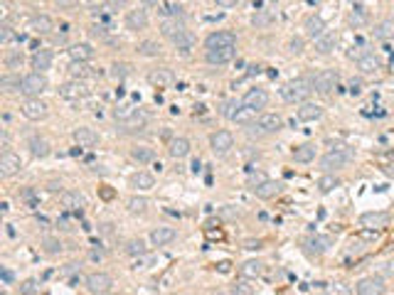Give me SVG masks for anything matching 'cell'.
Wrapping results in <instances>:
<instances>
[{"mask_svg":"<svg viewBox=\"0 0 394 295\" xmlns=\"http://www.w3.org/2000/svg\"><path fill=\"white\" fill-rule=\"evenodd\" d=\"M185 30V25H183V20H178V17H173V20H163V25H160V32L165 35V37H178L180 32Z\"/></svg>","mask_w":394,"mask_h":295,"instance_id":"obj_29","label":"cell"},{"mask_svg":"<svg viewBox=\"0 0 394 295\" xmlns=\"http://www.w3.org/2000/svg\"><path fill=\"white\" fill-rule=\"evenodd\" d=\"M89 35H91V37H98V40H104V37H106V30L101 28V25H94V28L89 30Z\"/></svg>","mask_w":394,"mask_h":295,"instance_id":"obj_57","label":"cell"},{"mask_svg":"<svg viewBox=\"0 0 394 295\" xmlns=\"http://www.w3.org/2000/svg\"><path fill=\"white\" fill-rule=\"evenodd\" d=\"M283 121L279 113H261L259 121H254L249 126V136H271L276 130H281Z\"/></svg>","mask_w":394,"mask_h":295,"instance_id":"obj_3","label":"cell"},{"mask_svg":"<svg viewBox=\"0 0 394 295\" xmlns=\"http://www.w3.org/2000/svg\"><path fill=\"white\" fill-rule=\"evenodd\" d=\"M44 246H47V251H50V253L62 251V244H59V241H55V239H47V241H44Z\"/></svg>","mask_w":394,"mask_h":295,"instance_id":"obj_56","label":"cell"},{"mask_svg":"<svg viewBox=\"0 0 394 295\" xmlns=\"http://www.w3.org/2000/svg\"><path fill=\"white\" fill-rule=\"evenodd\" d=\"M274 22V15L268 13V10H256V13L252 15V25L256 30H261V28H268Z\"/></svg>","mask_w":394,"mask_h":295,"instance_id":"obj_39","label":"cell"},{"mask_svg":"<svg viewBox=\"0 0 394 295\" xmlns=\"http://www.w3.org/2000/svg\"><path fill=\"white\" fill-rule=\"evenodd\" d=\"M173 44H175V49H178V52L187 55V52L195 47V35H192L190 30H183L178 37H173Z\"/></svg>","mask_w":394,"mask_h":295,"instance_id":"obj_24","label":"cell"},{"mask_svg":"<svg viewBox=\"0 0 394 295\" xmlns=\"http://www.w3.org/2000/svg\"><path fill=\"white\" fill-rule=\"evenodd\" d=\"M126 253L128 256H143L145 253V244L141 239H131L126 244Z\"/></svg>","mask_w":394,"mask_h":295,"instance_id":"obj_45","label":"cell"},{"mask_svg":"<svg viewBox=\"0 0 394 295\" xmlns=\"http://www.w3.org/2000/svg\"><path fill=\"white\" fill-rule=\"evenodd\" d=\"M234 44H237V35H234V32H227V30L212 32L210 37L205 40V47H207V49H219V47H234Z\"/></svg>","mask_w":394,"mask_h":295,"instance_id":"obj_9","label":"cell"},{"mask_svg":"<svg viewBox=\"0 0 394 295\" xmlns=\"http://www.w3.org/2000/svg\"><path fill=\"white\" fill-rule=\"evenodd\" d=\"M143 3H145V5H158L160 0H143Z\"/></svg>","mask_w":394,"mask_h":295,"instance_id":"obj_64","label":"cell"},{"mask_svg":"<svg viewBox=\"0 0 394 295\" xmlns=\"http://www.w3.org/2000/svg\"><path fill=\"white\" fill-rule=\"evenodd\" d=\"M256 113L259 111H254V109H247V106H241L239 111H237V116L232 118L234 123H241V126H252L254 121H256Z\"/></svg>","mask_w":394,"mask_h":295,"instance_id":"obj_36","label":"cell"},{"mask_svg":"<svg viewBox=\"0 0 394 295\" xmlns=\"http://www.w3.org/2000/svg\"><path fill=\"white\" fill-rule=\"evenodd\" d=\"M13 37H15V35H13V30L8 28V25H3V28H0V40H3V42H10Z\"/></svg>","mask_w":394,"mask_h":295,"instance_id":"obj_55","label":"cell"},{"mask_svg":"<svg viewBox=\"0 0 394 295\" xmlns=\"http://www.w3.org/2000/svg\"><path fill=\"white\" fill-rule=\"evenodd\" d=\"M335 86H338V74L333 69H323L313 76V89H315L318 94H330Z\"/></svg>","mask_w":394,"mask_h":295,"instance_id":"obj_7","label":"cell"},{"mask_svg":"<svg viewBox=\"0 0 394 295\" xmlns=\"http://www.w3.org/2000/svg\"><path fill=\"white\" fill-rule=\"evenodd\" d=\"M318 187H321V192H330L333 187H338V177L335 175H323L318 180Z\"/></svg>","mask_w":394,"mask_h":295,"instance_id":"obj_49","label":"cell"},{"mask_svg":"<svg viewBox=\"0 0 394 295\" xmlns=\"http://www.w3.org/2000/svg\"><path fill=\"white\" fill-rule=\"evenodd\" d=\"M148 82L153 86H158V89H163V86L173 84V71L170 69H153L148 74Z\"/></svg>","mask_w":394,"mask_h":295,"instance_id":"obj_27","label":"cell"},{"mask_svg":"<svg viewBox=\"0 0 394 295\" xmlns=\"http://www.w3.org/2000/svg\"><path fill=\"white\" fill-rule=\"evenodd\" d=\"M62 207L67 211H82L86 207V199L84 195H79V192H62Z\"/></svg>","mask_w":394,"mask_h":295,"instance_id":"obj_17","label":"cell"},{"mask_svg":"<svg viewBox=\"0 0 394 295\" xmlns=\"http://www.w3.org/2000/svg\"><path fill=\"white\" fill-rule=\"evenodd\" d=\"M350 91H352V94H360V91H362V84H360V82H352Z\"/></svg>","mask_w":394,"mask_h":295,"instance_id":"obj_62","label":"cell"},{"mask_svg":"<svg viewBox=\"0 0 394 295\" xmlns=\"http://www.w3.org/2000/svg\"><path fill=\"white\" fill-rule=\"evenodd\" d=\"M32 30L40 32V35H47V32L55 30V22H52L50 15H35V17H32Z\"/></svg>","mask_w":394,"mask_h":295,"instance_id":"obj_32","label":"cell"},{"mask_svg":"<svg viewBox=\"0 0 394 295\" xmlns=\"http://www.w3.org/2000/svg\"><path fill=\"white\" fill-rule=\"evenodd\" d=\"M168 153H170V157H175V160L187 157V155H190V141H187V138H173Z\"/></svg>","mask_w":394,"mask_h":295,"instance_id":"obj_22","label":"cell"},{"mask_svg":"<svg viewBox=\"0 0 394 295\" xmlns=\"http://www.w3.org/2000/svg\"><path fill=\"white\" fill-rule=\"evenodd\" d=\"M55 5H59V8H74L77 0H55Z\"/></svg>","mask_w":394,"mask_h":295,"instance_id":"obj_60","label":"cell"},{"mask_svg":"<svg viewBox=\"0 0 394 295\" xmlns=\"http://www.w3.org/2000/svg\"><path fill=\"white\" fill-rule=\"evenodd\" d=\"M145 121H148V116L143 111H133L128 118L118 121V123H121V130H141V128L145 126Z\"/></svg>","mask_w":394,"mask_h":295,"instance_id":"obj_21","label":"cell"},{"mask_svg":"<svg viewBox=\"0 0 394 295\" xmlns=\"http://www.w3.org/2000/svg\"><path fill=\"white\" fill-rule=\"evenodd\" d=\"M20 111H22V116L30 118V121H44L47 113H50V106H47L44 101H40V98H28V101L20 106Z\"/></svg>","mask_w":394,"mask_h":295,"instance_id":"obj_6","label":"cell"},{"mask_svg":"<svg viewBox=\"0 0 394 295\" xmlns=\"http://www.w3.org/2000/svg\"><path fill=\"white\" fill-rule=\"evenodd\" d=\"M268 103V94L264 89H249L244 98H241V106H247V109H254V111H261V109H266Z\"/></svg>","mask_w":394,"mask_h":295,"instance_id":"obj_11","label":"cell"},{"mask_svg":"<svg viewBox=\"0 0 394 295\" xmlns=\"http://www.w3.org/2000/svg\"><path fill=\"white\" fill-rule=\"evenodd\" d=\"M28 148L35 157H47V155H50V143L44 141V138H40V136L28 138Z\"/></svg>","mask_w":394,"mask_h":295,"instance_id":"obj_26","label":"cell"},{"mask_svg":"<svg viewBox=\"0 0 394 295\" xmlns=\"http://www.w3.org/2000/svg\"><path fill=\"white\" fill-rule=\"evenodd\" d=\"M279 187H281L279 182L268 180V182H264L261 187H256L254 192H256V197H261V199H271V197H276V195H279Z\"/></svg>","mask_w":394,"mask_h":295,"instance_id":"obj_37","label":"cell"},{"mask_svg":"<svg viewBox=\"0 0 394 295\" xmlns=\"http://www.w3.org/2000/svg\"><path fill=\"white\" fill-rule=\"evenodd\" d=\"M35 290H37V283L35 281H25L22 283V288H20V293L22 295H35Z\"/></svg>","mask_w":394,"mask_h":295,"instance_id":"obj_53","label":"cell"},{"mask_svg":"<svg viewBox=\"0 0 394 295\" xmlns=\"http://www.w3.org/2000/svg\"><path fill=\"white\" fill-rule=\"evenodd\" d=\"M133 74V67L131 64H126V62H116V64H111V76L113 79H126V76H131Z\"/></svg>","mask_w":394,"mask_h":295,"instance_id":"obj_41","label":"cell"},{"mask_svg":"<svg viewBox=\"0 0 394 295\" xmlns=\"http://www.w3.org/2000/svg\"><path fill=\"white\" fill-rule=\"evenodd\" d=\"M175 236H178V231L173 226H158V229L151 231V244L153 246H165L170 241H175Z\"/></svg>","mask_w":394,"mask_h":295,"instance_id":"obj_16","label":"cell"},{"mask_svg":"<svg viewBox=\"0 0 394 295\" xmlns=\"http://www.w3.org/2000/svg\"><path fill=\"white\" fill-rule=\"evenodd\" d=\"M20 62H22V55H17V52H10V55L5 57V64L8 67H17Z\"/></svg>","mask_w":394,"mask_h":295,"instance_id":"obj_54","label":"cell"},{"mask_svg":"<svg viewBox=\"0 0 394 295\" xmlns=\"http://www.w3.org/2000/svg\"><path fill=\"white\" fill-rule=\"evenodd\" d=\"M264 273V263L261 261H247L244 266H241V276H247V278H256V276H261Z\"/></svg>","mask_w":394,"mask_h":295,"instance_id":"obj_40","label":"cell"},{"mask_svg":"<svg viewBox=\"0 0 394 295\" xmlns=\"http://www.w3.org/2000/svg\"><path fill=\"white\" fill-rule=\"evenodd\" d=\"M131 184L133 187H138V190H151L155 184V177L151 172H136L133 177H131Z\"/></svg>","mask_w":394,"mask_h":295,"instance_id":"obj_35","label":"cell"},{"mask_svg":"<svg viewBox=\"0 0 394 295\" xmlns=\"http://www.w3.org/2000/svg\"><path fill=\"white\" fill-rule=\"evenodd\" d=\"M69 57H71V62H89L94 57V47L86 42H77L69 47Z\"/></svg>","mask_w":394,"mask_h":295,"instance_id":"obj_20","label":"cell"},{"mask_svg":"<svg viewBox=\"0 0 394 295\" xmlns=\"http://www.w3.org/2000/svg\"><path fill=\"white\" fill-rule=\"evenodd\" d=\"M52 59H55V57H52L50 49H40V52H35V55H32V69L42 74L44 69L52 67Z\"/></svg>","mask_w":394,"mask_h":295,"instance_id":"obj_25","label":"cell"},{"mask_svg":"<svg viewBox=\"0 0 394 295\" xmlns=\"http://www.w3.org/2000/svg\"><path fill=\"white\" fill-rule=\"evenodd\" d=\"M264 182H268V177L264 172H249V177H247V187H252V190L261 187Z\"/></svg>","mask_w":394,"mask_h":295,"instance_id":"obj_47","label":"cell"},{"mask_svg":"<svg viewBox=\"0 0 394 295\" xmlns=\"http://www.w3.org/2000/svg\"><path fill=\"white\" fill-rule=\"evenodd\" d=\"M357 69L362 71V74H375V71L380 69V59L375 55H362L357 59Z\"/></svg>","mask_w":394,"mask_h":295,"instance_id":"obj_30","label":"cell"},{"mask_svg":"<svg viewBox=\"0 0 394 295\" xmlns=\"http://www.w3.org/2000/svg\"><path fill=\"white\" fill-rule=\"evenodd\" d=\"M3 281L8 283V285H10V283H13V273H10V271H8V268H3Z\"/></svg>","mask_w":394,"mask_h":295,"instance_id":"obj_61","label":"cell"},{"mask_svg":"<svg viewBox=\"0 0 394 295\" xmlns=\"http://www.w3.org/2000/svg\"><path fill=\"white\" fill-rule=\"evenodd\" d=\"M323 116V109L318 106V103H303L301 109H298V118L301 121H318Z\"/></svg>","mask_w":394,"mask_h":295,"instance_id":"obj_28","label":"cell"},{"mask_svg":"<svg viewBox=\"0 0 394 295\" xmlns=\"http://www.w3.org/2000/svg\"><path fill=\"white\" fill-rule=\"evenodd\" d=\"M210 145H212V150H214L217 155H227L232 148H234V138H232L229 130H217V133H212Z\"/></svg>","mask_w":394,"mask_h":295,"instance_id":"obj_10","label":"cell"},{"mask_svg":"<svg viewBox=\"0 0 394 295\" xmlns=\"http://www.w3.org/2000/svg\"><path fill=\"white\" fill-rule=\"evenodd\" d=\"M352 157H355V153H352L348 145H338V148L328 150V153L321 157V168H323L325 172H333V170L345 168V165L350 163Z\"/></svg>","mask_w":394,"mask_h":295,"instance_id":"obj_2","label":"cell"},{"mask_svg":"<svg viewBox=\"0 0 394 295\" xmlns=\"http://www.w3.org/2000/svg\"><path fill=\"white\" fill-rule=\"evenodd\" d=\"M325 295H352V290L345 283H330L325 285Z\"/></svg>","mask_w":394,"mask_h":295,"instance_id":"obj_46","label":"cell"},{"mask_svg":"<svg viewBox=\"0 0 394 295\" xmlns=\"http://www.w3.org/2000/svg\"><path fill=\"white\" fill-rule=\"evenodd\" d=\"M113 288V278L104 271H96V273H89L86 276V290L91 295H106Z\"/></svg>","mask_w":394,"mask_h":295,"instance_id":"obj_5","label":"cell"},{"mask_svg":"<svg viewBox=\"0 0 394 295\" xmlns=\"http://www.w3.org/2000/svg\"><path fill=\"white\" fill-rule=\"evenodd\" d=\"M288 52H293V55H301V52H303V40H301V37L291 40V42H288Z\"/></svg>","mask_w":394,"mask_h":295,"instance_id":"obj_52","label":"cell"},{"mask_svg":"<svg viewBox=\"0 0 394 295\" xmlns=\"http://www.w3.org/2000/svg\"><path fill=\"white\" fill-rule=\"evenodd\" d=\"M126 28L138 32V30H145L148 28V13L143 8H136V10H128L126 15Z\"/></svg>","mask_w":394,"mask_h":295,"instance_id":"obj_15","label":"cell"},{"mask_svg":"<svg viewBox=\"0 0 394 295\" xmlns=\"http://www.w3.org/2000/svg\"><path fill=\"white\" fill-rule=\"evenodd\" d=\"M384 290H387V285L380 276H370L357 283V295H384Z\"/></svg>","mask_w":394,"mask_h":295,"instance_id":"obj_12","label":"cell"},{"mask_svg":"<svg viewBox=\"0 0 394 295\" xmlns=\"http://www.w3.org/2000/svg\"><path fill=\"white\" fill-rule=\"evenodd\" d=\"M69 74L74 76V79H77V82H82L84 76H89V67H86L84 62H71Z\"/></svg>","mask_w":394,"mask_h":295,"instance_id":"obj_44","label":"cell"},{"mask_svg":"<svg viewBox=\"0 0 394 295\" xmlns=\"http://www.w3.org/2000/svg\"><path fill=\"white\" fill-rule=\"evenodd\" d=\"M241 0H217V5L219 8H234V5H239Z\"/></svg>","mask_w":394,"mask_h":295,"instance_id":"obj_59","label":"cell"},{"mask_svg":"<svg viewBox=\"0 0 394 295\" xmlns=\"http://www.w3.org/2000/svg\"><path fill=\"white\" fill-rule=\"evenodd\" d=\"M74 143H77L79 148H94L98 143L96 130H91V128H77V130H74Z\"/></svg>","mask_w":394,"mask_h":295,"instance_id":"obj_19","label":"cell"},{"mask_svg":"<svg viewBox=\"0 0 394 295\" xmlns=\"http://www.w3.org/2000/svg\"><path fill=\"white\" fill-rule=\"evenodd\" d=\"M335 44H338V32H323V35L315 40V49H318L321 55H328V52L335 49Z\"/></svg>","mask_w":394,"mask_h":295,"instance_id":"obj_23","label":"cell"},{"mask_svg":"<svg viewBox=\"0 0 394 295\" xmlns=\"http://www.w3.org/2000/svg\"><path fill=\"white\" fill-rule=\"evenodd\" d=\"M20 84H22V79H17V76H3L0 79V86L5 91H20Z\"/></svg>","mask_w":394,"mask_h":295,"instance_id":"obj_48","label":"cell"},{"mask_svg":"<svg viewBox=\"0 0 394 295\" xmlns=\"http://www.w3.org/2000/svg\"><path fill=\"white\" fill-rule=\"evenodd\" d=\"M259 246H261L259 241H247V249H259Z\"/></svg>","mask_w":394,"mask_h":295,"instance_id":"obj_63","label":"cell"},{"mask_svg":"<svg viewBox=\"0 0 394 295\" xmlns=\"http://www.w3.org/2000/svg\"><path fill=\"white\" fill-rule=\"evenodd\" d=\"M360 224L367 229H384V226H389V214L387 211H365L360 217Z\"/></svg>","mask_w":394,"mask_h":295,"instance_id":"obj_14","label":"cell"},{"mask_svg":"<svg viewBox=\"0 0 394 295\" xmlns=\"http://www.w3.org/2000/svg\"><path fill=\"white\" fill-rule=\"evenodd\" d=\"M237 55L234 47H219V49H207V62L210 64H227Z\"/></svg>","mask_w":394,"mask_h":295,"instance_id":"obj_18","label":"cell"},{"mask_svg":"<svg viewBox=\"0 0 394 295\" xmlns=\"http://www.w3.org/2000/svg\"><path fill=\"white\" fill-rule=\"evenodd\" d=\"M145 209H148V199L145 197H131L128 199V211L131 214H143Z\"/></svg>","mask_w":394,"mask_h":295,"instance_id":"obj_42","label":"cell"},{"mask_svg":"<svg viewBox=\"0 0 394 295\" xmlns=\"http://www.w3.org/2000/svg\"><path fill=\"white\" fill-rule=\"evenodd\" d=\"M158 52H160V47L153 40H145V42L138 44V55H143V57H158Z\"/></svg>","mask_w":394,"mask_h":295,"instance_id":"obj_43","label":"cell"},{"mask_svg":"<svg viewBox=\"0 0 394 295\" xmlns=\"http://www.w3.org/2000/svg\"><path fill=\"white\" fill-rule=\"evenodd\" d=\"M222 217H227V219H234V217H239V209H232V207H225V209H222Z\"/></svg>","mask_w":394,"mask_h":295,"instance_id":"obj_58","label":"cell"},{"mask_svg":"<svg viewBox=\"0 0 394 295\" xmlns=\"http://www.w3.org/2000/svg\"><path fill=\"white\" fill-rule=\"evenodd\" d=\"M59 96L69 98V101H79V98L89 96V89H86L84 82H69V84L59 86Z\"/></svg>","mask_w":394,"mask_h":295,"instance_id":"obj_13","label":"cell"},{"mask_svg":"<svg viewBox=\"0 0 394 295\" xmlns=\"http://www.w3.org/2000/svg\"><path fill=\"white\" fill-rule=\"evenodd\" d=\"M22 168V160H20V155H15L13 150H5V153L0 155V175L3 177H13L17 175Z\"/></svg>","mask_w":394,"mask_h":295,"instance_id":"obj_8","label":"cell"},{"mask_svg":"<svg viewBox=\"0 0 394 295\" xmlns=\"http://www.w3.org/2000/svg\"><path fill=\"white\" fill-rule=\"evenodd\" d=\"M315 157V145L313 143H303L293 150V160L296 163H310Z\"/></svg>","mask_w":394,"mask_h":295,"instance_id":"obj_31","label":"cell"},{"mask_svg":"<svg viewBox=\"0 0 394 295\" xmlns=\"http://www.w3.org/2000/svg\"><path fill=\"white\" fill-rule=\"evenodd\" d=\"M42 91H47V79H44L40 71H32V74H28V76H22L20 94H25L28 98H40Z\"/></svg>","mask_w":394,"mask_h":295,"instance_id":"obj_4","label":"cell"},{"mask_svg":"<svg viewBox=\"0 0 394 295\" xmlns=\"http://www.w3.org/2000/svg\"><path fill=\"white\" fill-rule=\"evenodd\" d=\"M131 157H133L136 163L145 165V163H151L155 157V153H153V148H148V145H136V148L131 150Z\"/></svg>","mask_w":394,"mask_h":295,"instance_id":"obj_33","label":"cell"},{"mask_svg":"<svg viewBox=\"0 0 394 295\" xmlns=\"http://www.w3.org/2000/svg\"><path fill=\"white\" fill-rule=\"evenodd\" d=\"M239 109H241V103H239V101H227V103H225V109H222V116H227V118H234Z\"/></svg>","mask_w":394,"mask_h":295,"instance_id":"obj_50","label":"cell"},{"mask_svg":"<svg viewBox=\"0 0 394 295\" xmlns=\"http://www.w3.org/2000/svg\"><path fill=\"white\" fill-rule=\"evenodd\" d=\"M375 35H377L380 40H394V17L382 20L380 25L375 28Z\"/></svg>","mask_w":394,"mask_h":295,"instance_id":"obj_34","label":"cell"},{"mask_svg":"<svg viewBox=\"0 0 394 295\" xmlns=\"http://www.w3.org/2000/svg\"><path fill=\"white\" fill-rule=\"evenodd\" d=\"M306 30H308V35L313 40H318V37L325 32V22L321 17H308V20H306Z\"/></svg>","mask_w":394,"mask_h":295,"instance_id":"obj_38","label":"cell"},{"mask_svg":"<svg viewBox=\"0 0 394 295\" xmlns=\"http://www.w3.org/2000/svg\"><path fill=\"white\" fill-rule=\"evenodd\" d=\"M310 91H315L313 79H291V82H286L281 86V98L288 101V103H301V101H306L310 96Z\"/></svg>","mask_w":394,"mask_h":295,"instance_id":"obj_1","label":"cell"},{"mask_svg":"<svg viewBox=\"0 0 394 295\" xmlns=\"http://www.w3.org/2000/svg\"><path fill=\"white\" fill-rule=\"evenodd\" d=\"M330 236H318V239H313L310 241V244H313V246H315V251L321 253V251H325V249H328V246H330Z\"/></svg>","mask_w":394,"mask_h":295,"instance_id":"obj_51","label":"cell"}]
</instances>
